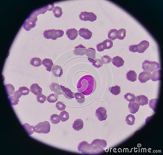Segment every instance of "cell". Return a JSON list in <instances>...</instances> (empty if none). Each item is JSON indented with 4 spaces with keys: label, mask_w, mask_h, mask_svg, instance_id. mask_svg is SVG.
I'll return each instance as SVG.
<instances>
[{
    "label": "cell",
    "mask_w": 163,
    "mask_h": 155,
    "mask_svg": "<svg viewBox=\"0 0 163 155\" xmlns=\"http://www.w3.org/2000/svg\"><path fill=\"white\" fill-rule=\"evenodd\" d=\"M111 62L114 65L117 67L123 66L124 63V61L123 59L118 56L113 57L111 60Z\"/></svg>",
    "instance_id": "d6986e66"
},
{
    "label": "cell",
    "mask_w": 163,
    "mask_h": 155,
    "mask_svg": "<svg viewBox=\"0 0 163 155\" xmlns=\"http://www.w3.org/2000/svg\"><path fill=\"white\" fill-rule=\"evenodd\" d=\"M79 35L85 39L89 40L91 38L92 36L93 33L89 31L88 29L81 28L78 31Z\"/></svg>",
    "instance_id": "8fae6325"
},
{
    "label": "cell",
    "mask_w": 163,
    "mask_h": 155,
    "mask_svg": "<svg viewBox=\"0 0 163 155\" xmlns=\"http://www.w3.org/2000/svg\"><path fill=\"white\" fill-rule=\"evenodd\" d=\"M59 116L62 122H65L69 119V113L67 112L64 110L60 112V114H59Z\"/></svg>",
    "instance_id": "74e56055"
},
{
    "label": "cell",
    "mask_w": 163,
    "mask_h": 155,
    "mask_svg": "<svg viewBox=\"0 0 163 155\" xmlns=\"http://www.w3.org/2000/svg\"><path fill=\"white\" fill-rule=\"evenodd\" d=\"M103 42L105 44V49H109L113 47V42L110 39H106Z\"/></svg>",
    "instance_id": "ee69618b"
},
{
    "label": "cell",
    "mask_w": 163,
    "mask_h": 155,
    "mask_svg": "<svg viewBox=\"0 0 163 155\" xmlns=\"http://www.w3.org/2000/svg\"><path fill=\"white\" fill-rule=\"evenodd\" d=\"M91 145L105 148L107 147V142L105 140L96 139L94 140L91 143Z\"/></svg>",
    "instance_id": "cb8c5ba5"
},
{
    "label": "cell",
    "mask_w": 163,
    "mask_h": 155,
    "mask_svg": "<svg viewBox=\"0 0 163 155\" xmlns=\"http://www.w3.org/2000/svg\"><path fill=\"white\" fill-rule=\"evenodd\" d=\"M22 96V94L19 89L15 91L11 96L9 97L11 105L13 106L18 104L19 102V98H21Z\"/></svg>",
    "instance_id": "9c48e42d"
},
{
    "label": "cell",
    "mask_w": 163,
    "mask_h": 155,
    "mask_svg": "<svg viewBox=\"0 0 163 155\" xmlns=\"http://www.w3.org/2000/svg\"><path fill=\"white\" fill-rule=\"evenodd\" d=\"M135 101L138 104L143 106L148 104V99L147 97L144 95H140L136 97Z\"/></svg>",
    "instance_id": "ac0fdd59"
},
{
    "label": "cell",
    "mask_w": 163,
    "mask_h": 155,
    "mask_svg": "<svg viewBox=\"0 0 163 155\" xmlns=\"http://www.w3.org/2000/svg\"><path fill=\"white\" fill-rule=\"evenodd\" d=\"M160 64L156 61L145 60L142 63V69L144 71L153 72L160 68Z\"/></svg>",
    "instance_id": "5b68a950"
},
{
    "label": "cell",
    "mask_w": 163,
    "mask_h": 155,
    "mask_svg": "<svg viewBox=\"0 0 163 155\" xmlns=\"http://www.w3.org/2000/svg\"><path fill=\"white\" fill-rule=\"evenodd\" d=\"M91 63H92V65L94 67L97 68H100V67H102L103 64L102 61H101V59H100L93 60L91 61Z\"/></svg>",
    "instance_id": "b9f144b4"
},
{
    "label": "cell",
    "mask_w": 163,
    "mask_h": 155,
    "mask_svg": "<svg viewBox=\"0 0 163 155\" xmlns=\"http://www.w3.org/2000/svg\"><path fill=\"white\" fill-rule=\"evenodd\" d=\"M128 108H129L130 113L134 114L138 111L140 108V105L137 103L135 102H131L129 103V105H128Z\"/></svg>",
    "instance_id": "7402d4cb"
},
{
    "label": "cell",
    "mask_w": 163,
    "mask_h": 155,
    "mask_svg": "<svg viewBox=\"0 0 163 155\" xmlns=\"http://www.w3.org/2000/svg\"><path fill=\"white\" fill-rule=\"evenodd\" d=\"M64 34V32L62 30L53 29L45 30L43 33L44 37L47 39H52L55 40L57 38L62 37Z\"/></svg>",
    "instance_id": "3957f363"
},
{
    "label": "cell",
    "mask_w": 163,
    "mask_h": 155,
    "mask_svg": "<svg viewBox=\"0 0 163 155\" xmlns=\"http://www.w3.org/2000/svg\"><path fill=\"white\" fill-rule=\"evenodd\" d=\"M109 90L112 94L115 96L118 95L121 93V87L117 85L110 87Z\"/></svg>",
    "instance_id": "4dcf8cb0"
},
{
    "label": "cell",
    "mask_w": 163,
    "mask_h": 155,
    "mask_svg": "<svg viewBox=\"0 0 163 155\" xmlns=\"http://www.w3.org/2000/svg\"><path fill=\"white\" fill-rule=\"evenodd\" d=\"M38 15L35 11L32 12L24 23L23 28L27 31H30L32 29L35 27L36 26V22L38 20L37 16Z\"/></svg>",
    "instance_id": "7a4b0ae2"
},
{
    "label": "cell",
    "mask_w": 163,
    "mask_h": 155,
    "mask_svg": "<svg viewBox=\"0 0 163 155\" xmlns=\"http://www.w3.org/2000/svg\"><path fill=\"white\" fill-rule=\"evenodd\" d=\"M151 74L148 71H144L140 73L139 75L138 79L140 82L144 83L148 81L151 79Z\"/></svg>",
    "instance_id": "30bf717a"
},
{
    "label": "cell",
    "mask_w": 163,
    "mask_h": 155,
    "mask_svg": "<svg viewBox=\"0 0 163 155\" xmlns=\"http://www.w3.org/2000/svg\"><path fill=\"white\" fill-rule=\"evenodd\" d=\"M158 102V98L152 99V100H150V102H149V106L154 112H156V108H157Z\"/></svg>",
    "instance_id": "f35d334b"
},
{
    "label": "cell",
    "mask_w": 163,
    "mask_h": 155,
    "mask_svg": "<svg viewBox=\"0 0 163 155\" xmlns=\"http://www.w3.org/2000/svg\"><path fill=\"white\" fill-rule=\"evenodd\" d=\"M79 18L81 21H89L91 22H93L96 21L97 17L95 13L93 12L84 11L81 12L80 14L79 15Z\"/></svg>",
    "instance_id": "8992f818"
},
{
    "label": "cell",
    "mask_w": 163,
    "mask_h": 155,
    "mask_svg": "<svg viewBox=\"0 0 163 155\" xmlns=\"http://www.w3.org/2000/svg\"><path fill=\"white\" fill-rule=\"evenodd\" d=\"M74 94V98L78 103L83 104L84 103L85 98L83 94L81 93H75Z\"/></svg>",
    "instance_id": "83f0119b"
},
{
    "label": "cell",
    "mask_w": 163,
    "mask_h": 155,
    "mask_svg": "<svg viewBox=\"0 0 163 155\" xmlns=\"http://www.w3.org/2000/svg\"><path fill=\"white\" fill-rule=\"evenodd\" d=\"M58 96L56 94L52 93L48 96L47 98V100L50 103H55L58 101Z\"/></svg>",
    "instance_id": "8d00e7d4"
},
{
    "label": "cell",
    "mask_w": 163,
    "mask_h": 155,
    "mask_svg": "<svg viewBox=\"0 0 163 155\" xmlns=\"http://www.w3.org/2000/svg\"><path fill=\"white\" fill-rule=\"evenodd\" d=\"M51 126L48 121L40 122L34 126V131L39 134H48L50 132Z\"/></svg>",
    "instance_id": "277c9868"
},
{
    "label": "cell",
    "mask_w": 163,
    "mask_h": 155,
    "mask_svg": "<svg viewBox=\"0 0 163 155\" xmlns=\"http://www.w3.org/2000/svg\"><path fill=\"white\" fill-rule=\"evenodd\" d=\"M107 113V111L105 108L100 107L96 110L95 115L99 121H105L107 118L108 115Z\"/></svg>",
    "instance_id": "ba28073f"
},
{
    "label": "cell",
    "mask_w": 163,
    "mask_h": 155,
    "mask_svg": "<svg viewBox=\"0 0 163 155\" xmlns=\"http://www.w3.org/2000/svg\"><path fill=\"white\" fill-rule=\"evenodd\" d=\"M124 98L130 102H135L136 97L134 94L130 93H127L124 96Z\"/></svg>",
    "instance_id": "ab89813d"
},
{
    "label": "cell",
    "mask_w": 163,
    "mask_h": 155,
    "mask_svg": "<svg viewBox=\"0 0 163 155\" xmlns=\"http://www.w3.org/2000/svg\"><path fill=\"white\" fill-rule=\"evenodd\" d=\"M56 107L58 110L60 111H62L64 110L66 108V106L64 104L60 102H58L56 104Z\"/></svg>",
    "instance_id": "bcb514c9"
},
{
    "label": "cell",
    "mask_w": 163,
    "mask_h": 155,
    "mask_svg": "<svg viewBox=\"0 0 163 155\" xmlns=\"http://www.w3.org/2000/svg\"><path fill=\"white\" fill-rule=\"evenodd\" d=\"M50 88L52 91L54 92L57 95H62V90L60 86L58 84L54 82L50 84Z\"/></svg>",
    "instance_id": "44dd1931"
},
{
    "label": "cell",
    "mask_w": 163,
    "mask_h": 155,
    "mask_svg": "<svg viewBox=\"0 0 163 155\" xmlns=\"http://www.w3.org/2000/svg\"><path fill=\"white\" fill-rule=\"evenodd\" d=\"M111 58L110 57L106 55H104L101 58V60L103 64H107L111 62Z\"/></svg>",
    "instance_id": "f6af8a7d"
},
{
    "label": "cell",
    "mask_w": 163,
    "mask_h": 155,
    "mask_svg": "<svg viewBox=\"0 0 163 155\" xmlns=\"http://www.w3.org/2000/svg\"><path fill=\"white\" fill-rule=\"evenodd\" d=\"M126 78L131 82L135 81L137 80V75L133 70H130L126 75Z\"/></svg>",
    "instance_id": "484cf974"
},
{
    "label": "cell",
    "mask_w": 163,
    "mask_h": 155,
    "mask_svg": "<svg viewBox=\"0 0 163 155\" xmlns=\"http://www.w3.org/2000/svg\"><path fill=\"white\" fill-rule=\"evenodd\" d=\"M95 80L91 75H86L81 78L77 84V90L85 96L92 94L95 89Z\"/></svg>",
    "instance_id": "6da1fadb"
},
{
    "label": "cell",
    "mask_w": 163,
    "mask_h": 155,
    "mask_svg": "<svg viewBox=\"0 0 163 155\" xmlns=\"http://www.w3.org/2000/svg\"><path fill=\"white\" fill-rule=\"evenodd\" d=\"M37 102H38L40 103L43 104L46 101V99H47V97L45 96V95L41 94V95H39V96H37Z\"/></svg>",
    "instance_id": "7dc6e473"
},
{
    "label": "cell",
    "mask_w": 163,
    "mask_h": 155,
    "mask_svg": "<svg viewBox=\"0 0 163 155\" xmlns=\"http://www.w3.org/2000/svg\"><path fill=\"white\" fill-rule=\"evenodd\" d=\"M53 13L54 14L55 17L57 18H60L62 16V9L59 6H56L53 10Z\"/></svg>",
    "instance_id": "d590c367"
},
{
    "label": "cell",
    "mask_w": 163,
    "mask_h": 155,
    "mask_svg": "<svg viewBox=\"0 0 163 155\" xmlns=\"http://www.w3.org/2000/svg\"><path fill=\"white\" fill-rule=\"evenodd\" d=\"M83 121L80 119H76L74 122L73 124V126H72L74 129L75 130L77 131H78L80 130H82L83 128Z\"/></svg>",
    "instance_id": "d4e9b609"
},
{
    "label": "cell",
    "mask_w": 163,
    "mask_h": 155,
    "mask_svg": "<svg viewBox=\"0 0 163 155\" xmlns=\"http://www.w3.org/2000/svg\"><path fill=\"white\" fill-rule=\"evenodd\" d=\"M19 90L22 94V96H26L28 95L30 93V91L28 88L26 86H22L19 88Z\"/></svg>",
    "instance_id": "7bdbcfd3"
},
{
    "label": "cell",
    "mask_w": 163,
    "mask_h": 155,
    "mask_svg": "<svg viewBox=\"0 0 163 155\" xmlns=\"http://www.w3.org/2000/svg\"><path fill=\"white\" fill-rule=\"evenodd\" d=\"M53 75L56 77H60L63 75V70L61 67L58 65L53 66L52 69Z\"/></svg>",
    "instance_id": "5bb4252c"
},
{
    "label": "cell",
    "mask_w": 163,
    "mask_h": 155,
    "mask_svg": "<svg viewBox=\"0 0 163 155\" xmlns=\"http://www.w3.org/2000/svg\"><path fill=\"white\" fill-rule=\"evenodd\" d=\"M117 30L116 29H112L109 31L108 33V37L109 39L111 40H115L117 39Z\"/></svg>",
    "instance_id": "e575fe53"
},
{
    "label": "cell",
    "mask_w": 163,
    "mask_h": 155,
    "mask_svg": "<svg viewBox=\"0 0 163 155\" xmlns=\"http://www.w3.org/2000/svg\"><path fill=\"white\" fill-rule=\"evenodd\" d=\"M138 53H143L146 51V49L149 47L150 44L148 41L144 40L140 42L139 44H138Z\"/></svg>",
    "instance_id": "e0dca14e"
},
{
    "label": "cell",
    "mask_w": 163,
    "mask_h": 155,
    "mask_svg": "<svg viewBox=\"0 0 163 155\" xmlns=\"http://www.w3.org/2000/svg\"><path fill=\"white\" fill-rule=\"evenodd\" d=\"M135 116L133 114H129L126 116V122L127 125L129 126L133 125L135 124Z\"/></svg>",
    "instance_id": "836d02e7"
},
{
    "label": "cell",
    "mask_w": 163,
    "mask_h": 155,
    "mask_svg": "<svg viewBox=\"0 0 163 155\" xmlns=\"http://www.w3.org/2000/svg\"><path fill=\"white\" fill-rule=\"evenodd\" d=\"M67 37L71 40H75L78 35V32L75 29H68L66 31Z\"/></svg>",
    "instance_id": "7c38bea8"
},
{
    "label": "cell",
    "mask_w": 163,
    "mask_h": 155,
    "mask_svg": "<svg viewBox=\"0 0 163 155\" xmlns=\"http://www.w3.org/2000/svg\"><path fill=\"white\" fill-rule=\"evenodd\" d=\"M126 30L124 29H121L117 31V38L119 40H123L126 36Z\"/></svg>",
    "instance_id": "1f68e13d"
},
{
    "label": "cell",
    "mask_w": 163,
    "mask_h": 155,
    "mask_svg": "<svg viewBox=\"0 0 163 155\" xmlns=\"http://www.w3.org/2000/svg\"><path fill=\"white\" fill-rule=\"evenodd\" d=\"M30 90L36 96L41 95L42 93V88L37 83L33 84L31 86Z\"/></svg>",
    "instance_id": "9a60e30c"
},
{
    "label": "cell",
    "mask_w": 163,
    "mask_h": 155,
    "mask_svg": "<svg viewBox=\"0 0 163 155\" xmlns=\"http://www.w3.org/2000/svg\"><path fill=\"white\" fill-rule=\"evenodd\" d=\"M78 150L85 154H90L91 151V144L86 141H83L79 143L78 147Z\"/></svg>",
    "instance_id": "52a82bcc"
},
{
    "label": "cell",
    "mask_w": 163,
    "mask_h": 155,
    "mask_svg": "<svg viewBox=\"0 0 163 155\" xmlns=\"http://www.w3.org/2000/svg\"><path fill=\"white\" fill-rule=\"evenodd\" d=\"M161 70H155L151 74V79L153 81L160 80Z\"/></svg>",
    "instance_id": "4316f807"
},
{
    "label": "cell",
    "mask_w": 163,
    "mask_h": 155,
    "mask_svg": "<svg viewBox=\"0 0 163 155\" xmlns=\"http://www.w3.org/2000/svg\"><path fill=\"white\" fill-rule=\"evenodd\" d=\"M86 55L88 57V59L90 62L93 60L95 59L96 51L95 49L93 48H89L87 49Z\"/></svg>",
    "instance_id": "ffe728a7"
},
{
    "label": "cell",
    "mask_w": 163,
    "mask_h": 155,
    "mask_svg": "<svg viewBox=\"0 0 163 155\" xmlns=\"http://www.w3.org/2000/svg\"><path fill=\"white\" fill-rule=\"evenodd\" d=\"M46 8H47V10L49 11H51L53 10L54 8V4H52L48 5L46 6Z\"/></svg>",
    "instance_id": "f907efd6"
},
{
    "label": "cell",
    "mask_w": 163,
    "mask_h": 155,
    "mask_svg": "<svg viewBox=\"0 0 163 155\" xmlns=\"http://www.w3.org/2000/svg\"><path fill=\"white\" fill-rule=\"evenodd\" d=\"M50 120L52 124H58L61 121L59 115L57 114H53L51 115Z\"/></svg>",
    "instance_id": "60d3db41"
},
{
    "label": "cell",
    "mask_w": 163,
    "mask_h": 155,
    "mask_svg": "<svg viewBox=\"0 0 163 155\" xmlns=\"http://www.w3.org/2000/svg\"><path fill=\"white\" fill-rule=\"evenodd\" d=\"M42 64L46 68V70L48 72H51L52 66L54 65L52 60L49 59L45 58L42 60Z\"/></svg>",
    "instance_id": "603a6c76"
},
{
    "label": "cell",
    "mask_w": 163,
    "mask_h": 155,
    "mask_svg": "<svg viewBox=\"0 0 163 155\" xmlns=\"http://www.w3.org/2000/svg\"><path fill=\"white\" fill-rule=\"evenodd\" d=\"M62 90V94L64 96V97H66L67 99L71 100L74 99V93L71 91V90L68 88L65 87V86L62 85H60Z\"/></svg>",
    "instance_id": "2e32d148"
},
{
    "label": "cell",
    "mask_w": 163,
    "mask_h": 155,
    "mask_svg": "<svg viewBox=\"0 0 163 155\" xmlns=\"http://www.w3.org/2000/svg\"><path fill=\"white\" fill-rule=\"evenodd\" d=\"M30 63L34 67H38L42 65V61L39 58H33L31 59Z\"/></svg>",
    "instance_id": "f1b7e54d"
},
{
    "label": "cell",
    "mask_w": 163,
    "mask_h": 155,
    "mask_svg": "<svg viewBox=\"0 0 163 155\" xmlns=\"http://www.w3.org/2000/svg\"><path fill=\"white\" fill-rule=\"evenodd\" d=\"M23 126L24 127L26 131L28 134L29 135H31L34 132V126H30L28 123H25L23 125Z\"/></svg>",
    "instance_id": "d6a6232c"
},
{
    "label": "cell",
    "mask_w": 163,
    "mask_h": 155,
    "mask_svg": "<svg viewBox=\"0 0 163 155\" xmlns=\"http://www.w3.org/2000/svg\"><path fill=\"white\" fill-rule=\"evenodd\" d=\"M87 48L82 44H80L75 48L74 51V54L76 55L83 56L86 55Z\"/></svg>",
    "instance_id": "4fadbf2b"
},
{
    "label": "cell",
    "mask_w": 163,
    "mask_h": 155,
    "mask_svg": "<svg viewBox=\"0 0 163 155\" xmlns=\"http://www.w3.org/2000/svg\"><path fill=\"white\" fill-rule=\"evenodd\" d=\"M129 50L130 52H133V53H136L138 52V45H131L129 47Z\"/></svg>",
    "instance_id": "681fc988"
},
{
    "label": "cell",
    "mask_w": 163,
    "mask_h": 155,
    "mask_svg": "<svg viewBox=\"0 0 163 155\" xmlns=\"http://www.w3.org/2000/svg\"><path fill=\"white\" fill-rule=\"evenodd\" d=\"M96 48H97V51L99 52H103L104 50H105V44L103 42L97 44Z\"/></svg>",
    "instance_id": "c3c4849f"
},
{
    "label": "cell",
    "mask_w": 163,
    "mask_h": 155,
    "mask_svg": "<svg viewBox=\"0 0 163 155\" xmlns=\"http://www.w3.org/2000/svg\"><path fill=\"white\" fill-rule=\"evenodd\" d=\"M5 86L7 93V96L8 97H10L15 92V88L14 86L11 84H5Z\"/></svg>",
    "instance_id": "f546056e"
}]
</instances>
